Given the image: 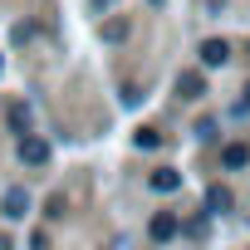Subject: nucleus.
<instances>
[{
	"instance_id": "2",
	"label": "nucleus",
	"mask_w": 250,
	"mask_h": 250,
	"mask_svg": "<svg viewBox=\"0 0 250 250\" xmlns=\"http://www.w3.org/2000/svg\"><path fill=\"white\" fill-rule=\"evenodd\" d=\"M25 211H30V191H25V187H10L5 196H0V216H10V221H20Z\"/></svg>"
},
{
	"instance_id": "7",
	"label": "nucleus",
	"mask_w": 250,
	"mask_h": 250,
	"mask_svg": "<svg viewBox=\"0 0 250 250\" xmlns=\"http://www.w3.org/2000/svg\"><path fill=\"white\" fill-rule=\"evenodd\" d=\"M206 211H211V216L230 211V191H226V187H206Z\"/></svg>"
},
{
	"instance_id": "5",
	"label": "nucleus",
	"mask_w": 250,
	"mask_h": 250,
	"mask_svg": "<svg viewBox=\"0 0 250 250\" xmlns=\"http://www.w3.org/2000/svg\"><path fill=\"white\" fill-rule=\"evenodd\" d=\"M147 187H152V191H162V196H167V191H177V187H182V172H172V167H157V172H152V177H147Z\"/></svg>"
},
{
	"instance_id": "3",
	"label": "nucleus",
	"mask_w": 250,
	"mask_h": 250,
	"mask_svg": "<svg viewBox=\"0 0 250 250\" xmlns=\"http://www.w3.org/2000/svg\"><path fill=\"white\" fill-rule=\"evenodd\" d=\"M177 230H182V221H177V211H157V216H152V226H147V235H152L157 245H162V240H172Z\"/></svg>"
},
{
	"instance_id": "9",
	"label": "nucleus",
	"mask_w": 250,
	"mask_h": 250,
	"mask_svg": "<svg viewBox=\"0 0 250 250\" xmlns=\"http://www.w3.org/2000/svg\"><path fill=\"white\" fill-rule=\"evenodd\" d=\"M177 88H182V98H201V93H206L201 74H182V83H177Z\"/></svg>"
},
{
	"instance_id": "13",
	"label": "nucleus",
	"mask_w": 250,
	"mask_h": 250,
	"mask_svg": "<svg viewBox=\"0 0 250 250\" xmlns=\"http://www.w3.org/2000/svg\"><path fill=\"white\" fill-rule=\"evenodd\" d=\"M113 250H128V235H118V240H113Z\"/></svg>"
},
{
	"instance_id": "15",
	"label": "nucleus",
	"mask_w": 250,
	"mask_h": 250,
	"mask_svg": "<svg viewBox=\"0 0 250 250\" xmlns=\"http://www.w3.org/2000/svg\"><path fill=\"white\" fill-rule=\"evenodd\" d=\"M152 5H162V0H152Z\"/></svg>"
},
{
	"instance_id": "11",
	"label": "nucleus",
	"mask_w": 250,
	"mask_h": 250,
	"mask_svg": "<svg viewBox=\"0 0 250 250\" xmlns=\"http://www.w3.org/2000/svg\"><path fill=\"white\" fill-rule=\"evenodd\" d=\"M64 211H69V206H64V196H59V191H54V196H49V211H44V216H49V221H59V216H64Z\"/></svg>"
},
{
	"instance_id": "8",
	"label": "nucleus",
	"mask_w": 250,
	"mask_h": 250,
	"mask_svg": "<svg viewBox=\"0 0 250 250\" xmlns=\"http://www.w3.org/2000/svg\"><path fill=\"white\" fill-rule=\"evenodd\" d=\"M128 30H133L128 20H123V15H113V20L103 25V40H108V44H118V40H128Z\"/></svg>"
},
{
	"instance_id": "10",
	"label": "nucleus",
	"mask_w": 250,
	"mask_h": 250,
	"mask_svg": "<svg viewBox=\"0 0 250 250\" xmlns=\"http://www.w3.org/2000/svg\"><path fill=\"white\" fill-rule=\"evenodd\" d=\"M10 128H15V133H20V138H30V113H25V108H20V103H15V108H10Z\"/></svg>"
},
{
	"instance_id": "4",
	"label": "nucleus",
	"mask_w": 250,
	"mask_h": 250,
	"mask_svg": "<svg viewBox=\"0 0 250 250\" xmlns=\"http://www.w3.org/2000/svg\"><path fill=\"white\" fill-rule=\"evenodd\" d=\"M226 59H230V44H226V40H206V44H201V64H206V69H221Z\"/></svg>"
},
{
	"instance_id": "12",
	"label": "nucleus",
	"mask_w": 250,
	"mask_h": 250,
	"mask_svg": "<svg viewBox=\"0 0 250 250\" xmlns=\"http://www.w3.org/2000/svg\"><path fill=\"white\" fill-rule=\"evenodd\" d=\"M157 143H162V138H157V133H152V128H143V133H138V147H147V152H152V147H157Z\"/></svg>"
},
{
	"instance_id": "14",
	"label": "nucleus",
	"mask_w": 250,
	"mask_h": 250,
	"mask_svg": "<svg viewBox=\"0 0 250 250\" xmlns=\"http://www.w3.org/2000/svg\"><path fill=\"white\" fill-rule=\"evenodd\" d=\"M0 250H15V245H10V235H0Z\"/></svg>"
},
{
	"instance_id": "6",
	"label": "nucleus",
	"mask_w": 250,
	"mask_h": 250,
	"mask_svg": "<svg viewBox=\"0 0 250 250\" xmlns=\"http://www.w3.org/2000/svg\"><path fill=\"white\" fill-rule=\"evenodd\" d=\"M245 162H250V147H245V143L221 147V167H226V172H235V167H245Z\"/></svg>"
},
{
	"instance_id": "1",
	"label": "nucleus",
	"mask_w": 250,
	"mask_h": 250,
	"mask_svg": "<svg viewBox=\"0 0 250 250\" xmlns=\"http://www.w3.org/2000/svg\"><path fill=\"white\" fill-rule=\"evenodd\" d=\"M20 162H25V167H44V162H49V143L35 138V133L20 138Z\"/></svg>"
}]
</instances>
